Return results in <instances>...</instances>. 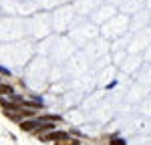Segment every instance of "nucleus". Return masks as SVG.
Returning a JSON list of instances; mask_svg holds the SVG:
<instances>
[{
    "instance_id": "obj_1",
    "label": "nucleus",
    "mask_w": 151,
    "mask_h": 145,
    "mask_svg": "<svg viewBox=\"0 0 151 145\" xmlns=\"http://www.w3.org/2000/svg\"><path fill=\"white\" fill-rule=\"evenodd\" d=\"M20 129H22V131H35L36 129V119H30V121L20 123Z\"/></svg>"
},
{
    "instance_id": "obj_2",
    "label": "nucleus",
    "mask_w": 151,
    "mask_h": 145,
    "mask_svg": "<svg viewBox=\"0 0 151 145\" xmlns=\"http://www.w3.org/2000/svg\"><path fill=\"white\" fill-rule=\"evenodd\" d=\"M0 93H4V95H12L14 91H12L10 85H2V83H0Z\"/></svg>"
},
{
    "instance_id": "obj_3",
    "label": "nucleus",
    "mask_w": 151,
    "mask_h": 145,
    "mask_svg": "<svg viewBox=\"0 0 151 145\" xmlns=\"http://www.w3.org/2000/svg\"><path fill=\"white\" fill-rule=\"evenodd\" d=\"M57 145H77V141H75V139H69V137H65V139L57 141Z\"/></svg>"
},
{
    "instance_id": "obj_4",
    "label": "nucleus",
    "mask_w": 151,
    "mask_h": 145,
    "mask_svg": "<svg viewBox=\"0 0 151 145\" xmlns=\"http://www.w3.org/2000/svg\"><path fill=\"white\" fill-rule=\"evenodd\" d=\"M111 143H113V145H125V141H123V139H113Z\"/></svg>"
}]
</instances>
